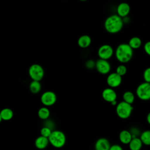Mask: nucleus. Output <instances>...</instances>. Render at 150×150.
<instances>
[{
	"mask_svg": "<svg viewBox=\"0 0 150 150\" xmlns=\"http://www.w3.org/2000/svg\"><path fill=\"white\" fill-rule=\"evenodd\" d=\"M122 18L117 14H113L108 16L104 22V28L106 31L111 34L118 33L124 25Z\"/></svg>",
	"mask_w": 150,
	"mask_h": 150,
	"instance_id": "1",
	"label": "nucleus"
},
{
	"mask_svg": "<svg viewBox=\"0 0 150 150\" xmlns=\"http://www.w3.org/2000/svg\"><path fill=\"white\" fill-rule=\"evenodd\" d=\"M49 141L48 138L44 137L43 136L40 135L39 137H37L35 141V145L36 148L39 149H44L49 144Z\"/></svg>",
	"mask_w": 150,
	"mask_h": 150,
	"instance_id": "15",
	"label": "nucleus"
},
{
	"mask_svg": "<svg viewBox=\"0 0 150 150\" xmlns=\"http://www.w3.org/2000/svg\"><path fill=\"white\" fill-rule=\"evenodd\" d=\"M86 67H87L89 69H93V67H96V63L94 62L93 60H87V62L86 63Z\"/></svg>",
	"mask_w": 150,
	"mask_h": 150,
	"instance_id": "27",
	"label": "nucleus"
},
{
	"mask_svg": "<svg viewBox=\"0 0 150 150\" xmlns=\"http://www.w3.org/2000/svg\"><path fill=\"white\" fill-rule=\"evenodd\" d=\"M130 12V6L126 2L120 3L117 8V15L121 18L127 17Z\"/></svg>",
	"mask_w": 150,
	"mask_h": 150,
	"instance_id": "12",
	"label": "nucleus"
},
{
	"mask_svg": "<svg viewBox=\"0 0 150 150\" xmlns=\"http://www.w3.org/2000/svg\"><path fill=\"white\" fill-rule=\"evenodd\" d=\"M52 130L50 128L45 126L43 127H42L40 131V135L43 136L44 137L46 138H48L50 136L52 132Z\"/></svg>",
	"mask_w": 150,
	"mask_h": 150,
	"instance_id": "24",
	"label": "nucleus"
},
{
	"mask_svg": "<svg viewBox=\"0 0 150 150\" xmlns=\"http://www.w3.org/2000/svg\"><path fill=\"white\" fill-rule=\"evenodd\" d=\"M38 115L41 120H46L50 116V110L47 107L45 106L40 107L38 111Z\"/></svg>",
	"mask_w": 150,
	"mask_h": 150,
	"instance_id": "19",
	"label": "nucleus"
},
{
	"mask_svg": "<svg viewBox=\"0 0 150 150\" xmlns=\"http://www.w3.org/2000/svg\"><path fill=\"white\" fill-rule=\"evenodd\" d=\"M91 43V39L87 35H83L80 36L77 40L78 46L83 49L87 48Z\"/></svg>",
	"mask_w": 150,
	"mask_h": 150,
	"instance_id": "16",
	"label": "nucleus"
},
{
	"mask_svg": "<svg viewBox=\"0 0 150 150\" xmlns=\"http://www.w3.org/2000/svg\"><path fill=\"white\" fill-rule=\"evenodd\" d=\"M133 138L131 132L128 130H122L119 134L120 141L125 145H128Z\"/></svg>",
	"mask_w": 150,
	"mask_h": 150,
	"instance_id": "14",
	"label": "nucleus"
},
{
	"mask_svg": "<svg viewBox=\"0 0 150 150\" xmlns=\"http://www.w3.org/2000/svg\"><path fill=\"white\" fill-rule=\"evenodd\" d=\"M115 110L118 117L121 119H127L130 117L133 110V107L132 104L122 101L118 103Z\"/></svg>",
	"mask_w": 150,
	"mask_h": 150,
	"instance_id": "4",
	"label": "nucleus"
},
{
	"mask_svg": "<svg viewBox=\"0 0 150 150\" xmlns=\"http://www.w3.org/2000/svg\"><path fill=\"white\" fill-rule=\"evenodd\" d=\"M42 86L40 81L32 80L29 84V90L33 94H38L41 90Z\"/></svg>",
	"mask_w": 150,
	"mask_h": 150,
	"instance_id": "21",
	"label": "nucleus"
},
{
	"mask_svg": "<svg viewBox=\"0 0 150 150\" xmlns=\"http://www.w3.org/2000/svg\"><path fill=\"white\" fill-rule=\"evenodd\" d=\"M40 101L45 107L52 106L57 101L56 94L52 91H46L41 95Z\"/></svg>",
	"mask_w": 150,
	"mask_h": 150,
	"instance_id": "8",
	"label": "nucleus"
},
{
	"mask_svg": "<svg viewBox=\"0 0 150 150\" xmlns=\"http://www.w3.org/2000/svg\"><path fill=\"white\" fill-rule=\"evenodd\" d=\"M143 78L145 82L150 83V67L146 68L143 73Z\"/></svg>",
	"mask_w": 150,
	"mask_h": 150,
	"instance_id": "26",
	"label": "nucleus"
},
{
	"mask_svg": "<svg viewBox=\"0 0 150 150\" xmlns=\"http://www.w3.org/2000/svg\"><path fill=\"white\" fill-rule=\"evenodd\" d=\"M114 52L111 46L108 44H104L98 48L97 54L99 59L108 60L112 56Z\"/></svg>",
	"mask_w": 150,
	"mask_h": 150,
	"instance_id": "7",
	"label": "nucleus"
},
{
	"mask_svg": "<svg viewBox=\"0 0 150 150\" xmlns=\"http://www.w3.org/2000/svg\"><path fill=\"white\" fill-rule=\"evenodd\" d=\"M123 101L129 104H132L135 100V96L132 92L127 91L124 93L122 95Z\"/></svg>",
	"mask_w": 150,
	"mask_h": 150,
	"instance_id": "22",
	"label": "nucleus"
},
{
	"mask_svg": "<svg viewBox=\"0 0 150 150\" xmlns=\"http://www.w3.org/2000/svg\"><path fill=\"white\" fill-rule=\"evenodd\" d=\"M142 145L143 143L140 138L138 137H134L128 144L130 150H140Z\"/></svg>",
	"mask_w": 150,
	"mask_h": 150,
	"instance_id": "18",
	"label": "nucleus"
},
{
	"mask_svg": "<svg viewBox=\"0 0 150 150\" xmlns=\"http://www.w3.org/2000/svg\"><path fill=\"white\" fill-rule=\"evenodd\" d=\"M96 69L101 74H107L111 70V65L108 60L98 59L96 62Z\"/></svg>",
	"mask_w": 150,
	"mask_h": 150,
	"instance_id": "9",
	"label": "nucleus"
},
{
	"mask_svg": "<svg viewBox=\"0 0 150 150\" xmlns=\"http://www.w3.org/2000/svg\"><path fill=\"white\" fill-rule=\"evenodd\" d=\"M140 139L143 144L150 145V130H146L142 132L140 136Z\"/></svg>",
	"mask_w": 150,
	"mask_h": 150,
	"instance_id": "23",
	"label": "nucleus"
},
{
	"mask_svg": "<svg viewBox=\"0 0 150 150\" xmlns=\"http://www.w3.org/2000/svg\"><path fill=\"white\" fill-rule=\"evenodd\" d=\"M29 76L32 80L40 81L44 77L45 71L43 67L39 64H33L28 70Z\"/></svg>",
	"mask_w": 150,
	"mask_h": 150,
	"instance_id": "5",
	"label": "nucleus"
},
{
	"mask_svg": "<svg viewBox=\"0 0 150 150\" xmlns=\"http://www.w3.org/2000/svg\"><path fill=\"white\" fill-rule=\"evenodd\" d=\"M103 98L107 102L112 103L114 101H117V95L115 91L110 87L105 88L103 90L101 93Z\"/></svg>",
	"mask_w": 150,
	"mask_h": 150,
	"instance_id": "11",
	"label": "nucleus"
},
{
	"mask_svg": "<svg viewBox=\"0 0 150 150\" xmlns=\"http://www.w3.org/2000/svg\"><path fill=\"white\" fill-rule=\"evenodd\" d=\"M110 145L109 141L105 138H100L97 140L95 144L96 150H110Z\"/></svg>",
	"mask_w": 150,
	"mask_h": 150,
	"instance_id": "13",
	"label": "nucleus"
},
{
	"mask_svg": "<svg viewBox=\"0 0 150 150\" xmlns=\"http://www.w3.org/2000/svg\"><path fill=\"white\" fill-rule=\"evenodd\" d=\"M13 116V111L9 108H3L0 112V121H9L12 118Z\"/></svg>",
	"mask_w": 150,
	"mask_h": 150,
	"instance_id": "17",
	"label": "nucleus"
},
{
	"mask_svg": "<svg viewBox=\"0 0 150 150\" xmlns=\"http://www.w3.org/2000/svg\"><path fill=\"white\" fill-rule=\"evenodd\" d=\"M128 45L132 49H137L141 47L142 40L139 37L134 36L129 39Z\"/></svg>",
	"mask_w": 150,
	"mask_h": 150,
	"instance_id": "20",
	"label": "nucleus"
},
{
	"mask_svg": "<svg viewBox=\"0 0 150 150\" xmlns=\"http://www.w3.org/2000/svg\"><path fill=\"white\" fill-rule=\"evenodd\" d=\"M49 143L54 148H62L66 144V137L63 132L60 130H54L49 137Z\"/></svg>",
	"mask_w": 150,
	"mask_h": 150,
	"instance_id": "3",
	"label": "nucleus"
},
{
	"mask_svg": "<svg viewBox=\"0 0 150 150\" xmlns=\"http://www.w3.org/2000/svg\"><path fill=\"white\" fill-rule=\"evenodd\" d=\"M136 94L141 100H150V83L147 82L141 83L137 88Z\"/></svg>",
	"mask_w": 150,
	"mask_h": 150,
	"instance_id": "6",
	"label": "nucleus"
},
{
	"mask_svg": "<svg viewBox=\"0 0 150 150\" xmlns=\"http://www.w3.org/2000/svg\"><path fill=\"white\" fill-rule=\"evenodd\" d=\"M146 120H147L148 123L150 125V112L148 114V115L146 116Z\"/></svg>",
	"mask_w": 150,
	"mask_h": 150,
	"instance_id": "30",
	"label": "nucleus"
},
{
	"mask_svg": "<svg viewBox=\"0 0 150 150\" xmlns=\"http://www.w3.org/2000/svg\"><path fill=\"white\" fill-rule=\"evenodd\" d=\"M144 48L145 53L148 55L150 56V41H148L145 43Z\"/></svg>",
	"mask_w": 150,
	"mask_h": 150,
	"instance_id": "28",
	"label": "nucleus"
},
{
	"mask_svg": "<svg viewBox=\"0 0 150 150\" xmlns=\"http://www.w3.org/2000/svg\"><path fill=\"white\" fill-rule=\"evenodd\" d=\"M114 53L118 61L121 63H126L132 59L133 49L128 43H121L117 47Z\"/></svg>",
	"mask_w": 150,
	"mask_h": 150,
	"instance_id": "2",
	"label": "nucleus"
},
{
	"mask_svg": "<svg viewBox=\"0 0 150 150\" xmlns=\"http://www.w3.org/2000/svg\"><path fill=\"white\" fill-rule=\"evenodd\" d=\"M107 83L110 88H115L120 86L122 83V77L116 72L110 73L107 77Z\"/></svg>",
	"mask_w": 150,
	"mask_h": 150,
	"instance_id": "10",
	"label": "nucleus"
},
{
	"mask_svg": "<svg viewBox=\"0 0 150 150\" xmlns=\"http://www.w3.org/2000/svg\"><path fill=\"white\" fill-rule=\"evenodd\" d=\"M110 150H124L121 146L118 144H114L111 146Z\"/></svg>",
	"mask_w": 150,
	"mask_h": 150,
	"instance_id": "29",
	"label": "nucleus"
},
{
	"mask_svg": "<svg viewBox=\"0 0 150 150\" xmlns=\"http://www.w3.org/2000/svg\"><path fill=\"white\" fill-rule=\"evenodd\" d=\"M127 71V67L124 64H122L118 66L116 68V70H115V72L120 76H121V77L124 76L126 74Z\"/></svg>",
	"mask_w": 150,
	"mask_h": 150,
	"instance_id": "25",
	"label": "nucleus"
}]
</instances>
